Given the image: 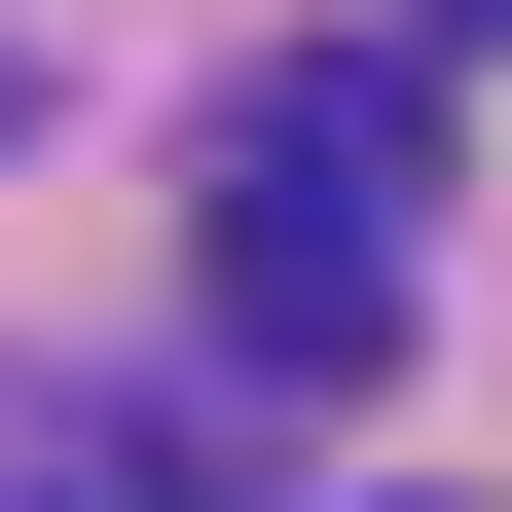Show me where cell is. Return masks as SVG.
I'll return each mask as SVG.
<instances>
[{"mask_svg":"<svg viewBox=\"0 0 512 512\" xmlns=\"http://www.w3.org/2000/svg\"><path fill=\"white\" fill-rule=\"evenodd\" d=\"M439 37H512V0H439Z\"/></svg>","mask_w":512,"mask_h":512,"instance_id":"obj_3","label":"cell"},{"mask_svg":"<svg viewBox=\"0 0 512 512\" xmlns=\"http://www.w3.org/2000/svg\"><path fill=\"white\" fill-rule=\"evenodd\" d=\"M0 512H256V476H220L183 403H37V476H0Z\"/></svg>","mask_w":512,"mask_h":512,"instance_id":"obj_2","label":"cell"},{"mask_svg":"<svg viewBox=\"0 0 512 512\" xmlns=\"http://www.w3.org/2000/svg\"><path fill=\"white\" fill-rule=\"evenodd\" d=\"M403 293H439V74L366 37V74H256L220 110V330L256 366H403Z\"/></svg>","mask_w":512,"mask_h":512,"instance_id":"obj_1","label":"cell"},{"mask_svg":"<svg viewBox=\"0 0 512 512\" xmlns=\"http://www.w3.org/2000/svg\"><path fill=\"white\" fill-rule=\"evenodd\" d=\"M0 110H37V74H0Z\"/></svg>","mask_w":512,"mask_h":512,"instance_id":"obj_4","label":"cell"}]
</instances>
